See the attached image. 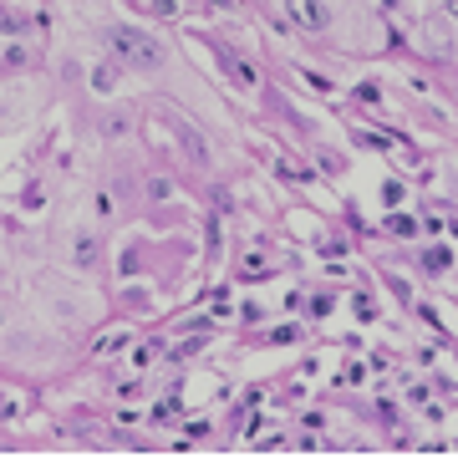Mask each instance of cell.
Instances as JSON below:
<instances>
[{"instance_id":"6da1fadb","label":"cell","mask_w":458,"mask_h":458,"mask_svg":"<svg viewBox=\"0 0 458 458\" xmlns=\"http://www.w3.org/2000/svg\"><path fill=\"white\" fill-rule=\"evenodd\" d=\"M107 51H113L123 66H143V72L164 66V47H158L148 31H132V26H117V31H107Z\"/></svg>"},{"instance_id":"7a4b0ae2","label":"cell","mask_w":458,"mask_h":458,"mask_svg":"<svg viewBox=\"0 0 458 458\" xmlns=\"http://www.w3.org/2000/svg\"><path fill=\"white\" fill-rule=\"evenodd\" d=\"M285 16H291L295 31H306V36L327 31V5L321 0H285Z\"/></svg>"},{"instance_id":"3957f363","label":"cell","mask_w":458,"mask_h":458,"mask_svg":"<svg viewBox=\"0 0 458 458\" xmlns=\"http://www.w3.org/2000/svg\"><path fill=\"white\" fill-rule=\"evenodd\" d=\"M117 346H128V331H113V336H102L92 352H98V357H107V352H117Z\"/></svg>"},{"instance_id":"277c9868","label":"cell","mask_w":458,"mask_h":458,"mask_svg":"<svg viewBox=\"0 0 458 458\" xmlns=\"http://www.w3.org/2000/svg\"><path fill=\"white\" fill-rule=\"evenodd\" d=\"M234 82H240V87H255V82H260V77H255V66L234 62Z\"/></svg>"},{"instance_id":"5b68a950","label":"cell","mask_w":458,"mask_h":458,"mask_svg":"<svg viewBox=\"0 0 458 458\" xmlns=\"http://www.w3.org/2000/svg\"><path fill=\"white\" fill-rule=\"evenodd\" d=\"M382 199H387V204H393V209H397V204H403V183H387V189H382Z\"/></svg>"},{"instance_id":"8992f818","label":"cell","mask_w":458,"mask_h":458,"mask_svg":"<svg viewBox=\"0 0 458 458\" xmlns=\"http://www.w3.org/2000/svg\"><path fill=\"white\" fill-rule=\"evenodd\" d=\"M448 16H458V0H448Z\"/></svg>"}]
</instances>
